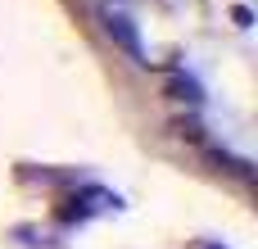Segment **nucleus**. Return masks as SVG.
<instances>
[{"label":"nucleus","mask_w":258,"mask_h":249,"mask_svg":"<svg viewBox=\"0 0 258 249\" xmlns=\"http://www.w3.org/2000/svg\"><path fill=\"white\" fill-rule=\"evenodd\" d=\"M104 32L136 59V64H145V50H141V36H136V27H132V18L127 14H118V9H104Z\"/></svg>","instance_id":"1"}]
</instances>
